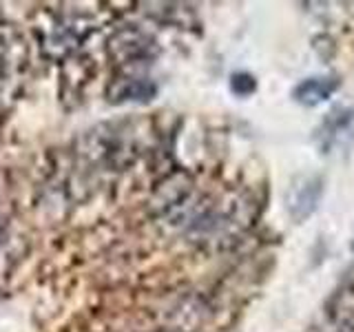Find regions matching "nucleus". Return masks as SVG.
Instances as JSON below:
<instances>
[{
  "instance_id": "f257e3e1",
  "label": "nucleus",
  "mask_w": 354,
  "mask_h": 332,
  "mask_svg": "<svg viewBox=\"0 0 354 332\" xmlns=\"http://www.w3.org/2000/svg\"><path fill=\"white\" fill-rule=\"evenodd\" d=\"M339 84L341 82L337 77H330V75L306 77V80H301L295 86L292 98L304 107H317L321 102H326V100L339 89Z\"/></svg>"
},
{
  "instance_id": "f03ea898",
  "label": "nucleus",
  "mask_w": 354,
  "mask_h": 332,
  "mask_svg": "<svg viewBox=\"0 0 354 332\" xmlns=\"http://www.w3.org/2000/svg\"><path fill=\"white\" fill-rule=\"evenodd\" d=\"M321 197V182L319 180H306V184L295 186V199L290 202V210L297 219H304L315 210Z\"/></svg>"
},
{
  "instance_id": "7ed1b4c3",
  "label": "nucleus",
  "mask_w": 354,
  "mask_h": 332,
  "mask_svg": "<svg viewBox=\"0 0 354 332\" xmlns=\"http://www.w3.org/2000/svg\"><path fill=\"white\" fill-rule=\"evenodd\" d=\"M230 89L235 95L246 98V95H252L254 91H257V80H254L250 73H235L230 77Z\"/></svg>"
}]
</instances>
